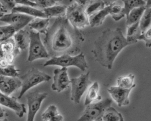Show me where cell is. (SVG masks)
Instances as JSON below:
<instances>
[{
  "label": "cell",
  "mask_w": 151,
  "mask_h": 121,
  "mask_svg": "<svg viewBox=\"0 0 151 121\" xmlns=\"http://www.w3.org/2000/svg\"><path fill=\"white\" fill-rule=\"evenodd\" d=\"M84 41L83 32L70 24L66 17L58 18L49 27L44 45L50 57L78 54Z\"/></svg>",
  "instance_id": "1"
},
{
  "label": "cell",
  "mask_w": 151,
  "mask_h": 121,
  "mask_svg": "<svg viewBox=\"0 0 151 121\" xmlns=\"http://www.w3.org/2000/svg\"><path fill=\"white\" fill-rule=\"evenodd\" d=\"M131 45L123 35L122 30L106 29L94 41L92 53L94 59L102 66L112 69L117 55L126 46Z\"/></svg>",
  "instance_id": "2"
},
{
  "label": "cell",
  "mask_w": 151,
  "mask_h": 121,
  "mask_svg": "<svg viewBox=\"0 0 151 121\" xmlns=\"http://www.w3.org/2000/svg\"><path fill=\"white\" fill-rule=\"evenodd\" d=\"M58 66L61 68H68L70 66L76 67L80 70L85 71L88 68V63L86 61L84 53H79L76 56L70 54H64L60 56L51 57L50 59L44 64V66Z\"/></svg>",
  "instance_id": "3"
},
{
  "label": "cell",
  "mask_w": 151,
  "mask_h": 121,
  "mask_svg": "<svg viewBox=\"0 0 151 121\" xmlns=\"http://www.w3.org/2000/svg\"><path fill=\"white\" fill-rule=\"evenodd\" d=\"M21 81V90L18 96L21 99L25 93L38 84L44 82H48L51 77L46 73L40 71L37 68H33L28 71L24 74L19 77Z\"/></svg>",
  "instance_id": "4"
},
{
  "label": "cell",
  "mask_w": 151,
  "mask_h": 121,
  "mask_svg": "<svg viewBox=\"0 0 151 121\" xmlns=\"http://www.w3.org/2000/svg\"><path fill=\"white\" fill-rule=\"evenodd\" d=\"M66 18L74 28L79 30L89 25V16L85 8L75 2L67 7Z\"/></svg>",
  "instance_id": "5"
},
{
  "label": "cell",
  "mask_w": 151,
  "mask_h": 121,
  "mask_svg": "<svg viewBox=\"0 0 151 121\" xmlns=\"http://www.w3.org/2000/svg\"><path fill=\"white\" fill-rule=\"evenodd\" d=\"M112 100L106 98L98 102H93L86 106L84 111L77 121H94L102 117L106 110L111 107Z\"/></svg>",
  "instance_id": "6"
},
{
  "label": "cell",
  "mask_w": 151,
  "mask_h": 121,
  "mask_svg": "<svg viewBox=\"0 0 151 121\" xmlns=\"http://www.w3.org/2000/svg\"><path fill=\"white\" fill-rule=\"evenodd\" d=\"M30 42L29 46V54L28 60L29 62H33L34 60L49 58L50 57L47 49L41 40L40 33L33 30L29 31Z\"/></svg>",
  "instance_id": "7"
},
{
  "label": "cell",
  "mask_w": 151,
  "mask_h": 121,
  "mask_svg": "<svg viewBox=\"0 0 151 121\" xmlns=\"http://www.w3.org/2000/svg\"><path fill=\"white\" fill-rule=\"evenodd\" d=\"M89 75L90 73L88 72L71 79V100L75 104L80 102L82 96L91 86L92 81L89 79Z\"/></svg>",
  "instance_id": "8"
},
{
  "label": "cell",
  "mask_w": 151,
  "mask_h": 121,
  "mask_svg": "<svg viewBox=\"0 0 151 121\" xmlns=\"http://www.w3.org/2000/svg\"><path fill=\"white\" fill-rule=\"evenodd\" d=\"M34 19L35 18L32 16L24 14L11 12L4 14L3 17L0 18V21L13 26L17 32L23 30L26 26L29 25Z\"/></svg>",
  "instance_id": "9"
},
{
  "label": "cell",
  "mask_w": 151,
  "mask_h": 121,
  "mask_svg": "<svg viewBox=\"0 0 151 121\" xmlns=\"http://www.w3.org/2000/svg\"><path fill=\"white\" fill-rule=\"evenodd\" d=\"M47 96V93L34 92L27 94L28 112L26 121H34L35 115L40 110L42 102Z\"/></svg>",
  "instance_id": "10"
},
{
  "label": "cell",
  "mask_w": 151,
  "mask_h": 121,
  "mask_svg": "<svg viewBox=\"0 0 151 121\" xmlns=\"http://www.w3.org/2000/svg\"><path fill=\"white\" fill-rule=\"evenodd\" d=\"M71 84L67 68H58L54 71L53 82L51 85V89L54 91L61 92L68 89Z\"/></svg>",
  "instance_id": "11"
},
{
  "label": "cell",
  "mask_w": 151,
  "mask_h": 121,
  "mask_svg": "<svg viewBox=\"0 0 151 121\" xmlns=\"http://www.w3.org/2000/svg\"><path fill=\"white\" fill-rule=\"evenodd\" d=\"M0 105L13 110L20 118L23 117L26 112L24 104L19 102L15 97L4 94L1 92H0Z\"/></svg>",
  "instance_id": "12"
},
{
  "label": "cell",
  "mask_w": 151,
  "mask_h": 121,
  "mask_svg": "<svg viewBox=\"0 0 151 121\" xmlns=\"http://www.w3.org/2000/svg\"><path fill=\"white\" fill-rule=\"evenodd\" d=\"M132 89H124L119 86H111L107 91L113 100L117 104L119 107L127 106L129 104V94Z\"/></svg>",
  "instance_id": "13"
},
{
  "label": "cell",
  "mask_w": 151,
  "mask_h": 121,
  "mask_svg": "<svg viewBox=\"0 0 151 121\" xmlns=\"http://www.w3.org/2000/svg\"><path fill=\"white\" fill-rule=\"evenodd\" d=\"M21 87V81L19 78L0 76V92L6 95H11Z\"/></svg>",
  "instance_id": "14"
},
{
  "label": "cell",
  "mask_w": 151,
  "mask_h": 121,
  "mask_svg": "<svg viewBox=\"0 0 151 121\" xmlns=\"http://www.w3.org/2000/svg\"><path fill=\"white\" fill-rule=\"evenodd\" d=\"M14 40L17 46V51L19 54L21 51L26 50L29 48L30 42V34L29 32L21 30L16 32L14 35Z\"/></svg>",
  "instance_id": "15"
},
{
  "label": "cell",
  "mask_w": 151,
  "mask_h": 121,
  "mask_svg": "<svg viewBox=\"0 0 151 121\" xmlns=\"http://www.w3.org/2000/svg\"><path fill=\"white\" fill-rule=\"evenodd\" d=\"M12 13H19L32 16L35 18H47L43 10L37 9L35 7L31 6H24V5H19L16 6L12 11Z\"/></svg>",
  "instance_id": "16"
},
{
  "label": "cell",
  "mask_w": 151,
  "mask_h": 121,
  "mask_svg": "<svg viewBox=\"0 0 151 121\" xmlns=\"http://www.w3.org/2000/svg\"><path fill=\"white\" fill-rule=\"evenodd\" d=\"M67 7L65 5H60V4H55L52 6L45 8L43 10V12L45 13L47 18H50L55 17L61 18L66 17Z\"/></svg>",
  "instance_id": "17"
},
{
  "label": "cell",
  "mask_w": 151,
  "mask_h": 121,
  "mask_svg": "<svg viewBox=\"0 0 151 121\" xmlns=\"http://www.w3.org/2000/svg\"><path fill=\"white\" fill-rule=\"evenodd\" d=\"M29 26L31 30L45 35L50 27V19L36 18L29 24Z\"/></svg>",
  "instance_id": "18"
},
{
  "label": "cell",
  "mask_w": 151,
  "mask_h": 121,
  "mask_svg": "<svg viewBox=\"0 0 151 121\" xmlns=\"http://www.w3.org/2000/svg\"><path fill=\"white\" fill-rule=\"evenodd\" d=\"M111 6H106L103 9L89 17V25L91 27L99 26L102 24L107 15L110 13Z\"/></svg>",
  "instance_id": "19"
},
{
  "label": "cell",
  "mask_w": 151,
  "mask_h": 121,
  "mask_svg": "<svg viewBox=\"0 0 151 121\" xmlns=\"http://www.w3.org/2000/svg\"><path fill=\"white\" fill-rule=\"evenodd\" d=\"M100 100H101V96L99 94V84L98 82H94L88 90L84 101V105L86 106L96 101Z\"/></svg>",
  "instance_id": "20"
},
{
  "label": "cell",
  "mask_w": 151,
  "mask_h": 121,
  "mask_svg": "<svg viewBox=\"0 0 151 121\" xmlns=\"http://www.w3.org/2000/svg\"><path fill=\"white\" fill-rule=\"evenodd\" d=\"M126 39L131 45L136 44L138 41V37L142 34L139 27V22L134 24L127 26Z\"/></svg>",
  "instance_id": "21"
},
{
  "label": "cell",
  "mask_w": 151,
  "mask_h": 121,
  "mask_svg": "<svg viewBox=\"0 0 151 121\" xmlns=\"http://www.w3.org/2000/svg\"><path fill=\"white\" fill-rule=\"evenodd\" d=\"M145 6H142L134 8L131 10L128 15L126 16L127 26L139 23L141 20L142 16L145 10Z\"/></svg>",
  "instance_id": "22"
},
{
  "label": "cell",
  "mask_w": 151,
  "mask_h": 121,
  "mask_svg": "<svg viewBox=\"0 0 151 121\" xmlns=\"http://www.w3.org/2000/svg\"><path fill=\"white\" fill-rule=\"evenodd\" d=\"M16 50H17V46L14 38L12 37L4 41L0 44V58L12 54L17 51Z\"/></svg>",
  "instance_id": "23"
},
{
  "label": "cell",
  "mask_w": 151,
  "mask_h": 121,
  "mask_svg": "<svg viewBox=\"0 0 151 121\" xmlns=\"http://www.w3.org/2000/svg\"><path fill=\"white\" fill-rule=\"evenodd\" d=\"M135 76L132 74H129L119 76L117 79V85L124 89H133L136 87L134 84Z\"/></svg>",
  "instance_id": "24"
},
{
  "label": "cell",
  "mask_w": 151,
  "mask_h": 121,
  "mask_svg": "<svg viewBox=\"0 0 151 121\" xmlns=\"http://www.w3.org/2000/svg\"><path fill=\"white\" fill-rule=\"evenodd\" d=\"M106 7L104 3L102 0H91L87 6L85 8L86 13L89 16L100 12Z\"/></svg>",
  "instance_id": "25"
},
{
  "label": "cell",
  "mask_w": 151,
  "mask_h": 121,
  "mask_svg": "<svg viewBox=\"0 0 151 121\" xmlns=\"http://www.w3.org/2000/svg\"><path fill=\"white\" fill-rule=\"evenodd\" d=\"M102 119L103 121H124L122 115L112 107H109L106 110Z\"/></svg>",
  "instance_id": "26"
},
{
  "label": "cell",
  "mask_w": 151,
  "mask_h": 121,
  "mask_svg": "<svg viewBox=\"0 0 151 121\" xmlns=\"http://www.w3.org/2000/svg\"><path fill=\"white\" fill-rule=\"evenodd\" d=\"M139 27L142 34L151 27V8H145V12L139 21Z\"/></svg>",
  "instance_id": "27"
},
{
  "label": "cell",
  "mask_w": 151,
  "mask_h": 121,
  "mask_svg": "<svg viewBox=\"0 0 151 121\" xmlns=\"http://www.w3.org/2000/svg\"><path fill=\"white\" fill-rule=\"evenodd\" d=\"M124 3L126 16L128 15L129 12L134 8L145 6L146 2L144 0H122Z\"/></svg>",
  "instance_id": "28"
},
{
  "label": "cell",
  "mask_w": 151,
  "mask_h": 121,
  "mask_svg": "<svg viewBox=\"0 0 151 121\" xmlns=\"http://www.w3.org/2000/svg\"><path fill=\"white\" fill-rule=\"evenodd\" d=\"M109 14H111L112 18L116 21H119L126 16L124 8L122 7L120 4L115 3L111 5Z\"/></svg>",
  "instance_id": "29"
},
{
  "label": "cell",
  "mask_w": 151,
  "mask_h": 121,
  "mask_svg": "<svg viewBox=\"0 0 151 121\" xmlns=\"http://www.w3.org/2000/svg\"><path fill=\"white\" fill-rule=\"evenodd\" d=\"M16 30L10 25L0 26V41L3 42L12 38L15 35Z\"/></svg>",
  "instance_id": "30"
},
{
  "label": "cell",
  "mask_w": 151,
  "mask_h": 121,
  "mask_svg": "<svg viewBox=\"0 0 151 121\" xmlns=\"http://www.w3.org/2000/svg\"><path fill=\"white\" fill-rule=\"evenodd\" d=\"M0 76L19 78V70L13 64L6 67H0Z\"/></svg>",
  "instance_id": "31"
},
{
  "label": "cell",
  "mask_w": 151,
  "mask_h": 121,
  "mask_svg": "<svg viewBox=\"0 0 151 121\" xmlns=\"http://www.w3.org/2000/svg\"><path fill=\"white\" fill-rule=\"evenodd\" d=\"M59 114L58 107L55 105H50L41 115V118L44 121H48L52 117Z\"/></svg>",
  "instance_id": "32"
},
{
  "label": "cell",
  "mask_w": 151,
  "mask_h": 121,
  "mask_svg": "<svg viewBox=\"0 0 151 121\" xmlns=\"http://www.w3.org/2000/svg\"><path fill=\"white\" fill-rule=\"evenodd\" d=\"M3 10L4 13H7L8 12H12V9L16 6V3L14 0H0Z\"/></svg>",
  "instance_id": "33"
},
{
  "label": "cell",
  "mask_w": 151,
  "mask_h": 121,
  "mask_svg": "<svg viewBox=\"0 0 151 121\" xmlns=\"http://www.w3.org/2000/svg\"><path fill=\"white\" fill-rule=\"evenodd\" d=\"M138 40H142L145 42V46L148 48L151 47V27L138 37Z\"/></svg>",
  "instance_id": "34"
},
{
  "label": "cell",
  "mask_w": 151,
  "mask_h": 121,
  "mask_svg": "<svg viewBox=\"0 0 151 121\" xmlns=\"http://www.w3.org/2000/svg\"><path fill=\"white\" fill-rule=\"evenodd\" d=\"M34 1L37 5V7L42 9L56 4L55 0H34Z\"/></svg>",
  "instance_id": "35"
},
{
  "label": "cell",
  "mask_w": 151,
  "mask_h": 121,
  "mask_svg": "<svg viewBox=\"0 0 151 121\" xmlns=\"http://www.w3.org/2000/svg\"><path fill=\"white\" fill-rule=\"evenodd\" d=\"M16 4L19 5H24V6H31L33 7H37V5L35 2L30 0H14Z\"/></svg>",
  "instance_id": "36"
},
{
  "label": "cell",
  "mask_w": 151,
  "mask_h": 121,
  "mask_svg": "<svg viewBox=\"0 0 151 121\" xmlns=\"http://www.w3.org/2000/svg\"><path fill=\"white\" fill-rule=\"evenodd\" d=\"M8 113L0 105V121H8Z\"/></svg>",
  "instance_id": "37"
},
{
  "label": "cell",
  "mask_w": 151,
  "mask_h": 121,
  "mask_svg": "<svg viewBox=\"0 0 151 121\" xmlns=\"http://www.w3.org/2000/svg\"><path fill=\"white\" fill-rule=\"evenodd\" d=\"M71 1H74L84 8L88 6L89 3L91 1V0H70Z\"/></svg>",
  "instance_id": "38"
},
{
  "label": "cell",
  "mask_w": 151,
  "mask_h": 121,
  "mask_svg": "<svg viewBox=\"0 0 151 121\" xmlns=\"http://www.w3.org/2000/svg\"><path fill=\"white\" fill-rule=\"evenodd\" d=\"M64 120V117L63 115L59 113L58 114H57L55 116H54L53 117H52L50 120H49L48 121H63Z\"/></svg>",
  "instance_id": "39"
},
{
  "label": "cell",
  "mask_w": 151,
  "mask_h": 121,
  "mask_svg": "<svg viewBox=\"0 0 151 121\" xmlns=\"http://www.w3.org/2000/svg\"><path fill=\"white\" fill-rule=\"evenodd\" d=\"M117 1H119V0H102L106 5V6H111L112 4L115 3Z\"/></svg>",
  "instance_id": "40"
},
{
  "label": "cell",
  "mask_w": 151,
  "mask_h": 121,
  "mask_svg": "<svg viewBox=\"0 0 151 121\" xmlns=\"http://www.w3.org/2000/svg\"><path fill=\"white\" fill-rule=\"evenodd\" d=\"M146 8H151V0H147L146 1V4H145Z\"/></svg>",
  "instance_id": "41"
},
{
  "label": "cell",
  "mask_w": 151,
  "mask_h": 121,
  "mask_svg": "<svg viewBox=\"0 0 151 121\" xmlns=\"http://www.w3.org/2000/svg\"><path fill=\"white\" fill-rule=\"evenodd\" d=\"M4 15V13L1 10H0V18H2Z\"/></svg>",
  "instance_id": "42"
},
{
  "label": "cell",
  "mask_w": 151,
  "mask_h": 121,
  "mask_svg": "<svg viewBox=\"0 0 151 121\" xmlns=\"http://www.w3.org/2000/svg\"><path fill=\"white\" fill-rule=\"evenodd\" d=\"M94 121H103V120H102V117H101V118H99V119H96V120H94Z\"/></svg>",
  "instance_id": "43"
},
{
  "label": "cell",
  "mask_w": 151,
  "mask_h": 121,
  "mask_svg": "<svg viewBox=\"0 0 151 121\" xmlns=\"http://www.w3.org/2000/svg\"><path fill=\"white\" fill-rule=\"evenodd\" d=\"M55 1L56 3H59V2H61L62 0H55Z\"/></svg>",
  "instance_id": "44"
},
{
  "label": "cell",
  "mask_w": 151,
  "mask_h": 121,
  "mask_svg": "<svg viewBox=\"0 0 151 121\" xmlns=\"http://www.w3.org/2000/svg\"><path fill=\"white\" fill-rule=\"evenodd\" d=\"M0 9H1L2 12H3V8H2V6H1V3H0Z\"/></svg>",
  "instance_id": "45"
},
{
  "label": "cell",
  "mask_w": 151,
  "mask_h": 121,
  "mask_svg": "<svg viewBox=\"0 0 151 121\" xmlns=\"http://www.w3.org/2000/svg\"><path fill=\"white\" fill-rule=\"evenodd\" d=\"M30 1H33V2H35V1H34V0H30Z\"/></svg>",
  "instance_id": "46"
},
{
  "label": "cell",
  "mask_w": 151,
  "mask_h": 121,
  "mask_svg": "<svg viewBox=\"0 0 151 121\" xmlns=\"http://www.w3.org/2000/svg\"><path fill=\"white\" fill-rule=\"evenodd\" d=\"M144 1H145V2H146V1H147V0H144Z\"/></svg>",
  "instance_id": "47"
},
{
  "label": "cell",
  "mask_w": 151,
  "mask_h": 121,
  "mask_svg": "<svg viewBox=\"0 0 151 121\" xmlns=\"http://www.w3.org/2000/svg\"><path fill=\"white\" fill-rule=\"evenodd\" d=\"M1 41H0V44H1Z\"/></svg>",
  "instance_id": "48"
},
{
  "label": "cell",
  "mask_w": 151,
  "mask_h": 121,
  "mask_svg": "<svg viewBox=\"0 0 151 121\" xmlns=\"http://www.w3.org/2000/svg\"><path fill=\"white\" fill-rule=\"evenodd\" d=\"M0 10H1V9H0Z\"/></svg>",
  "instance_id": "49"
}]
</instances>
